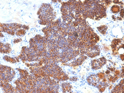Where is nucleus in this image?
Instances as JSON below:
<instances>
[{
	"mask_svg": "<svg viewBox=\"0 0 124 93\" xmlns=\"http://www.w3.org/2000/svg\"><path fill=\"white\" fill-rule=\"evenodd\" d=\"M99 52V49L98 46H90L88 48L86 53L88 56L93 58L98 55Z\"/></svg>",
	"mask_w": 124,
	"mask_h": 93,
	"instance_id": "1",
	"label": "nucleus"
},
{
	"mask_svg": "<svg viewBox=\"0 0 124 93\" xmlns=\"http://www.w3.org/2000/svg\"><path fill=\"white\" fill-rule=\"evenodd\" d=\"M99 81V79L97 76L96 75H91L88 78V82L90 84L93 85H96Z\"/></svg>",
	"mask_w": 124,
	"mask_h": 93,
	"instance_id": "2",
	"label": "nucleus"
},
{
	"mask_svg": "<svg viewBox=\"0 0 124 93\" xmlns=\"http://www.w3.org/2000/svg\"><path fill=\"white\" fill-rule=\"evenodd\" d=\"M100 61H98V60L94 61L93 63V67L94 68V69H99L101 67L102 64L100 62Z\"/></svg>",
	"mask_w": 124,
	"mask_h": 93,
	"instance_id": "3",
	"label": "nucleus"
},
{
	"mask_svg": "<svg viewBox=\"0 0 124 93\" xmlns=\"http://www.w3.org/2000/svg\"><path fill=\"white\" fill-rule=\"evenodd\" d=\"M119 7L118 6H113L112 8V12L114 13H118L119 11Z\"/></svg>",
	"mask_w": 124,
	"mask_h": 93,
	"instance_id": "4",
	"label": "nucleus"
}]
</instances>
